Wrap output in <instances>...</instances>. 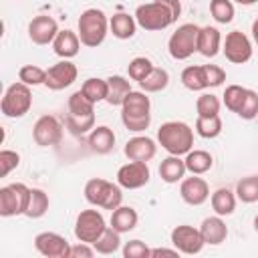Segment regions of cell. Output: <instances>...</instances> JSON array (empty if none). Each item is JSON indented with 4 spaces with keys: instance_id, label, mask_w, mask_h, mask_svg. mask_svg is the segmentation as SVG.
Listing matches in <instances>:
<instances>
[{
    "instance_id": "obj_1",
    "label": "cell",
    "mask_w": 258,
    "mask_h": 258,
    "mask_svg": "<svg viewBox=\"0 0 258 258\" xmlns=\"http://www.w3.org/2000/svg\"><path fill=\"white\" fill-rule=\"evenodd\" d=\"M135 20L143 30L155 32L165 30L181 16V2L179 0H153L147 4H139L135 10Z\"/></svg>"
},
{
    "instance_id": "obj_2",
    "label": "cell",
    "mask_w": 258,
    "mask_h": 258,
    "mask_svg": "<svg viewBox=\"0 0 258 258\" xmlns=\"http://www.w3.org/2000/svg\"><path fill=\"white\" fill-rule=\"evenodd\" d=\"M157 143L169 155H185L194 147V129L183 121H165L157 129Z\"/></svg>"
},
{
    "instance_id": "obj_3",
    "label": "cell",
    "mask_w": 258,
    "mask_h": 258,
    "mask_svg": "<svg viewBox=\"0 0 258 258\" xmlns=\"http://www.w3.org/2000/svg\"><path fill=\"white\" fill-rule=\"evenodd\" d=\"M77 28L81 42L89 48H97L99 44H103L109 32V18L101 8H87L81 12Z\"/></svg>"
},
{
    "instance_id": "obj_4",
    "label": "cell",
    "mask_w": 258,
    "mask_h": 258,
    "mask_svg": "<svg viewBox=\"0 0 258 258\" xmlns=\"http://www.w3.org/2000/svg\"><path fill=\"white\" fill-rule=\"evenodd\" d=\"M85 200L91 206L113 212L123 204V191L119 183L107 181L103 177H91L85 183Z\"/></svg>"
},
{
    "instance_id": "obj_5",
    "label": "cell",
    "mask_w": 258,
    "mask_h": 258,
    "mask_svg": "<svg viewBox=\"0 0 258 258\" xmlns=\"http://www.w3.org/2000/svg\"><path fill=\"white\" fill-rule=\"evenodd\" d=\"M30 107H32V91L26 83L16 81L4 91L0 109L6 117H10V119L24 117L30 111Z\"/></svg>"
},
{
    "instance_id": "obj_6",
    "label": "cell",
    "mask_w": 258,
    "mask_h": 258,
    "mask_svg": "<svg viewBox=\"0 0 258 258\" xmlns=\"http://www.w3.org/2000/svg\"><path fill=\"white\" fill-rule=\"evenodd\" d=\"M30 200V187L26 183H10L0 187V216L12 218V216H24Z\"/></svg>"
},
{
    "instance_id": "obj_7",
    "label": "cell",
    "mask_w": 258,
    "mask_h": 258,
    "mask_svg": "<svg viewBox=\"0 0 258 258\" xmlns=\"http://www.w3.org/2000/svg\"><path fill=\"white\" fill-rule=\"evenodd\" d=\"M198 32H200V26L191 24V22L177 26V30L167 40V50H169L171 58L185 60L194 52H198Z\"/></svg>"
},
{
    "instance_id": "obj_8",
    "label": "cell",
    "mask_w": 258,
    "mask_h": 258,
    "mask_svg": "<svg viewBox=\"0 0 258 258\" xmlns=\"http://www.w3.org/2000/svg\"><path fill=\"white\" fill-rule=\"evenodd\" d=\"M107 222L99 210H83L75 220V236L81 242L93 244L105 232Z\"/></svg>"
},
{
    "instance_id": "obj_9",
    "label": "cell",
    "mask_w": 258,
    "mask_h": 258,
    "mask_svg": "<svg viewBox=\"0 0 258 258\" xmlns=\"http://www.w3.org/2000/svg\"><path fill=\"white\" fill-rule=\"evenodd\" d=\"M169 238H171L173 248H177L179 254H187V256L200 254L204 250V246H206L200 228H194V226H187V224L175 226L171 230V236Z\"/></svg>"
},
{
    "instance_id": "obj_10",
    "label": "cell",
    "mask_w": 258,
    "mask_h": 258,
    "mask_svg": "<svg viewBox=\"0 0 258 258\" xmlns=\"http://www.w3.org/2000/svg\"><path fill=\"white\" fill-rule=\"evenodd\" d=\"M32 139L38 147H54L62 139V123L54 115H42L32 127Z\"/></svg>"
},
{
    "instance_id": "obj_11",
    "label": "cell",
    "mask_w": 258,
    "mask_h": 258,
    "mask_svg": "<svg viewBox=\"0 0 258 258\" xmlns=\"http://www.w3.org/2000/svg\"><path fill=\"white\" fill-rule=\"evenodd\" d=\"M226 58L234 64H244L252 58V42L242 30H232L226 34L224 46H222Z\"/></svg>"
},
{
    "instance_id": "obj_12",
    "label": "cell",
    "mask_w": 258,
    "mask_h": 258,
    "mask_svg": "<svg viewBox=\"0 0 258 258\" xmlns=\"http://www.w3.org/2000/svg\"><path fill=\"white\" fill-rule=\"evenodd\" d=\"M151 171L147 161H129L119 167L117 171V183L125 189H139L149 183Z\"/></svg>"
},
{
    "instance_id": "obj_13",
    "label": "cell",
    "mask_w": 258,
    "mask_h": 258,
    "mask_svg": "<svg viewBox=\"0 0 258 258\" xmlns=\"http://www.w3.org/2000/svg\"><path fill=\"white\" fill-rule=\"evenodd\" d=\"M79 77L77 67L71 62V58H62L56 64L46 69V81L44 87H48L50 91H62L67 87H71Z\"/></svg>"
},
{
    "instance_id": "obj_14",
    "label": "cell",
    "mask_w": 258,
    "mask_h": 258,
    "mask_svg": "<svg viewBox=\"0 0 258 258\" xmlns=\"http://www.w3.org/2000/svg\"><path fill=\"white\" fill-rule=\"evenodd\" d=\"M34 248L38 254H42L46 258H69V252H71V244L67 242V238L56 232L36 234Z\"/></svg>"
},
{
    "instance_id": "obj_15",
    "label": "cell",
    "mask_w": 258,
    "mask_h": 258,
    "mask_svg": "<svg viewBox=\"0 0 258 258\" xmlns=\"http://www.w3.org/2000/svg\"><path fill=\"white\" fill-rule=\"evenodd\" d=\"M56 34H58V24L48 14H38V16H34L28 22V38L34 44H38V46L52 44V40L56 38Z\"/></svg>"
},
{
    "instance_id": "obj_16",
    "label": "cell",
    "mask_w": 258,
    "mask_h": 258,
    "mask_svg": "<svg viewBox=\"0 0 258 258\" xmlns=\"http://www.w3.org/2000/svg\"><path fill=\"white\" fill-rule=\"evenodd\" d=\"M179 196L187 206H202L210 198V185L204 177L191 173V177H183L179 183Z\"/></svg>"
},
{
    "instance_id": "obj_17",
    "label": "cell",
    "mask_w": 258,
    "mask_h": 258,
    "mask_svg": "<svg viewBox=\"0 0 258 258\" xmlns=\"http://www.w3.org/2000/svg\"><path fill=\"white\" fill-rule=\"evenodd\" d=\"M123 153L129 161H151L157 153V145L147 135H135L125 143Z\"/></svg>"
},
{
    "instance_id": "obj_18",
    "label": "cell",
    "mask_w": 258,
    "mask_h": 258,
    "mask_svg": "<svg viewBox=\"0 0 258 258\" xmlns=\"http://www.w3.org/2000/svg\"><path fill=\"white\" fill-rule=\"evenodd\" d=\"M151 115V101L145 91H131L123 105H121V117H149Z\"/></svg>"
},
{
    "instance_id": "obj_19",
    "label": "cell",
    "mask_w": 258,
    "mask_h": 258,
    "mask_svg": "<svg viewBox=\"0 0 258 258\" xmlns=\"http://www.w3.org/2000/svg\"><path fill=\"white\" fill-rule=\"evenodd\" d=\"M200 232H202L204 242L210 244V246H220L228 238V226L222 220V216H218V214L210 216V218H204V222L200 226Z\"/></svg>"
},
{
    "instance_id": "obj_20",
    "label": "cell",
    "mask_w": 258,
    "mask_h": 258,
    "mask_svg": "<svg viewBox=\"0 0 258 258\" xmlns=\"http://www.w3.org/2000/svg\"><path fill=\"white\" fill-rule=\"evenodd\" d=\"M222 50V34L216 26H200L198 32V52L206 58H214Z\"/></svg>"
},
{
    "instance_id": "obj_21",
    "label": "cell",
    "mask_w": 258,
    "mask_h": 258,
    "mask_svg": "<svg viewBox=\"0 0 258 258\" xmlns=\"http://www.w3.org/2000/svg\"><path fill=\"white\" fill-rule=\"evenodd\" d=\"M81 38L77 32L64 28V30H58L56 38L52 40V48L54 52L60 56V58H73L79 54V48H81Z\"/></svg>"
},
{
    "instance_id": "obj_22",
    "label": "cell",
    "mask_w": 258,
    "mask_h": 258,
    "mask_svg": "<svg viewBox=\"0 0 258 258\" xmlns=\"http://www.w3.org/2000/svg\"><path fill=\"white\" fill-rule=\"evenodd\" d=\"M89 147L95 153H99V155L111 153L113 147H115V133H113V129L107 127V125L93 127L91 133H89Z\"/></svg>"
},
{
    "instance_id": "obj_23",
    "label": "cell",
    "mask_w": 258,
    "mask_h": 258,
    "mask_svg": "<svg viewBox=\"0 0 258 258\" xmlns=\"http://www.w3.org/2000/svg\"><path fill=\"white\" fill-rule=\"evenodd\" d=\"M137 20L135 16L127 14V12H117L109 18V30L113 32L115 38L119 40H129L135 36V30H137Z\"/></svg>"
},
{
    "instance_id": "obj_24",
    "label": "cell",
    "mask_w": 258,
    "mask_h": 258,
    "mask_svg": "<svg viewBox=\"0 0 258 258\" xmlns=\"http://www.w3.org/2000/svg\"><path fill=\"white\" fill-rule=\"evenodd\" d=\"M137 222H139V216H137L135 208L121 204L117 210L111 212L109 226H111L113 230H117L119 234H127V232H131V230H135Z\"/></svg>"
},
{
    "instance_id": "obj_25",
    "label": "cell",
    "mask_w": 258,
    "mask_h": 258,
    "mask_svg": "<svg viewBox=\"0 0 258 258\" xmlns=\"http://www.w3.org/2000/svg\"><path fill=\"white\" fill-rule=\"evenodd\" d=\"M185 173H187V167L181 155H169L159 163V177L165 183H177L185 177Z\"/></svg>"
},
{
    "instance_id": "obj_26",
    "label": "cell",
    "mask_w": 258,
    "mask_h": 258,
    "mask_svg": "<svg viewBox=\"0 0 258 258\" xmlns=\"http://www.w3.org/2000/svg\"><path fill=\"white\" fill-rule=\"evenodd\" d=\"M236 191L228 189V187H218L212 196H210V202H212V210L218 214V216H232L234 210H236Z\"/></svg>"
},
{
    "instance_id": "obj_27",
    "label": "cell",
    "mask_w": 258,
    "mask_h": 258,
    "mask_svg": "<svg viewBox=\"0 0 258 258\" xmlns=\"http://www.w3.org/2000/svg\"><path fill=\"white\" fill-rule=\"evenodd\" d=\"M107 85H109L107 103H109L111 107H121L123 101H125V97L133 91V89H131V83H129L125 77H121V75H111V77L107 79Z\"/></svg>"
},
{
    "instance_id": "obj_28",
    "label": "cell",
    "mask_w": 258,
    "mask_h": 258,
    "mask_svg": "<svg viewBox=\"0 0 258 258\" xmlns=\"http://www.w3.org/2000/svg\"><path fill=\"white\" fill-rule=\"evenodd\" d=\"M183 161H185L187 171H189V173H196V175L208 173V171L212 169V165H214L212 153H208V151H204V149H191V151H187Z\"/></svg>"
},
{
    "instance_id": "obj_29",
    "label": "cell",
    "mask_w": 258,
    "mask_h": 258,
    "mask_svg": "<svg viewBox=\"0 0 258 258\" xmlns=\"http://www.w3.org/2000/svg\"><path fill=\"white\" fill-rule=\"evenodd\" d=\"M48 206H50V202H48L46 191L40 187H30V200H28V208H26L24 216L30 220H38L48 212Z\"/></svg>"
},
{
    "instance_id": "obj_30",
    "label": "cell",
    "mask_w": 258,
    "mask_h": 258,
    "mask_svg": "<svg viewBox=\"0 0 258 258\" xmlns=\"http://www.w3.org/2000/svg\"><path fill=\"white\" fill-rule=\"evenodd\" d=\"M93 248L97 250V254H115L119 248H121V234L117 230H113L111 226L105 228V232L99 236L97 242H93Z\"/></svg>"
},
{
    "instance_id": "obj_31",
    "label": "cell",
    "mask_w": 258,
    "mask_h": 258,
    "mask_svg": "<svg viewBox=\"0 0 258 258\" xmlns=\"http://www.w3.org/2000/svg\"><path fill=\"white\" fill-rule=\"evenodd\" d=\"M64 127L75 137H81L85 133H91V129L95 127V113H91V115H73V113H67Z\"/></svg>"
},
{
    "instance_id": "obj_32",
    "label": "cell",
    "mask_w": 258,
    "mask_h": 258,
    "mask_svg": "<svg viewBox=\"0 0 258 258\" xmlns=\"http://www.w3.org/2000/svg\"><path fill=\"white\" fill-rule=\"evenodd\" d=\"M181 83L189 91H204L208 89L206 85V75H204V64H191L181 71Z\"/></svg>"
},
{
    "instance_id": "obj_33",
    "label": "cell",
    "mask_w": 258,
    "mask_h": 258,
    "mask_svg": "<svg viewBox=\"0 0 258 258\" xmlns=\"http://www.w3.org/2000/svg\"><path fill=\"white\" fill-rule=\"evenodd\" d=\"M167 85H169V73L165 69H159V67H153V71L139 83L141 91H145V93H159Z\"/></svg>"
},
{
    "instance_id": "obj_34",
    "label": "cell",
    "mask_w": 258,
    "mask_h": 258,
    "mask_svg": "<svg viewBox=\"0 0 258 258\" xmlns=\"http://www.w3.org/2000/svg\"><path fill=\"white\" fill-rule=\"evenodd\" d=\"M236 198L244 204L258 202V175H246L236 183Z\"/></svg>"
},
{
    "instance_id": "obj_35",
    "label": "cell",
    "mask_w": 258,
    "mask_h": 258,
    "mask_svg": "<svg viewBox=\"0 0 258 258\" xmlns=\"http://www.w3.org/2000/svg\"><path fill=\"white\" fill-rule=\"evenodd\" d=\"M81 91L93 101V103H101V101H107V93H109V85H107V79H99V77H91L83 83Z\"/></svg>"
},
{
    "instance_id": "obj_36",
    "label": "cell",
    "mask_w": 258,
    "mask_h": 258,
    "mask_svg": "<svg viewBox=\"0 0 258 258\" xmlns=\"http://www.w3.org/2000/svg\"><path fill=\"white\" fill-rule=\"evenodd\" d=\"M196 133L204 139H216L222 133V119L216 117H198L196 119Z\"/></svg>"
},
{
    "instance_id": "obj_37",
    "label": "cell",
    "mask_w": 258,
    "mask_h": 258,
    "mask_svg": "<svg viewBox=\"0 0 258 258\" xmlns=\"http://www.w3.org/2000/svg\"><path fill=\"white\" fill-rule=\"evenodd\" d=\"M210 14L220 24H230L234 20V2L232 0H210Z\"/></svg>"
},
{
    "instance_id": "obj_38",
    "label": "cell",
    "mask_w": 258,
    "mask_h": 258,
    "mask_svg": "<svg viewBox=\"0 0 258 258\" xmlns=\"http://www.w3.org/2000/svg\"><path fill=\"white\" fill-rule=\"evenodd\" d=\"M220 107H222L220 99L212 93H202L196 101L198 117H216V115H220Z\"/></svg>"
},
{
    "instance_id": "obj_39",
    "label": "cell",
    "mask_w": 258,
    "mask_h": 258,
    "mask_svg": "<svg viewBox=\"0 0 258 258\" xmlns=\"http://www.w3.org/2000/svg\"><path fill=\"white\" fill-rule=\"evenodd\" d=\"M67 107H69V113H73V115H91V113H95V103L83 91H75L69 97Z\"/></svg>"
},
{
    "instance_id": "obj_40",
    "label": "cell",
    "mask_w": 258,
    "mask_h": 258,
    "mask_svg": "<svg viewBox=\"0 0 258 258\" xmlns=\"http://www.w3.org/2000/svg\"><path fill=\"white\" fill-rule=\"evenodd\" d=\"M151 71H153V62H151L147 56H135V58L127 64L129 79H131V81H137V83H141Z\"/></svg>"
},
{
    "instance_id": "obj_41",
    "label": "cell",
    "mask_w": 258,
    "mask_h": 258,
    "mask_svg": "<svg viewBox=\"0 0 258 258\" xmlns=\"http://www.w3.org/2000/svg\"><path fill=\"white\" fill-rule=\"evenodd\" d=\"M18 81L26 83L28 87H36V85H44L46 81V71L36 67V64H24L18 71Z\"/></svg>"
},
{
    "instance_id": "obj_42",
    "label": "cell",
    "mask_w": 258,
    "mask_h": 258,
    "mask_svg": "<svg viewBox=\"0 0 258 258\" xmlns=\"http://www.w3.org/2000/svg\"><path fill=\"white\" fill-rule=\"evenodd\" d=\"M222 97H224L226 109L238 115V111H240V107L244 103V97H246V89L240 87V85H230V87H226V91H224Z\"/></svg>"
},
{
    "instance_id": "obj_43",
    "label": "cell",
    "mask_w": 258,
    "mask_h": 258,
    "mask_svg": "<svg viewBox=\"0 0 258 258\" xmlns=\"http://www.w3.org/2000/svg\"><path fill=\"white\" fill-rule=\"evenodd\" d=\"M256 115H258V93L252 91V89H246V97H244V103L238 111V117L246 119V121H252Z\"/></svg>"
},
{
    "instance_id": "obj_44",
    "label": "cell",
    "mask_w": 258,
    "mask_h": 258,
    "mask_svg": "<svg viewBox=\"0 0 258 258\" xmlns=\"http://www.w3.org/2000/svg\"><path fill=\"white\" fill-rule=\"evenodd\" d=\"M123 258H151V248L141 240H129L123 246Z\"/></svg>"
},
{
    "instance_id": "obj_45",
    "label": "cell",
    "mask_w": 258,
    "mask_h": 258,
    "mask_svg": "<svg viewBox=\"0 0 258 258\" xmlns=\"http://www.w3.org/2000/svg\"><path fill=\"white\" fill-rule=\"evenodd\" d=\"M18 165H20V155L16 151H12V149H2L0 151V173H2V177H6Z\"/></svg>"
},
{
    "instance_id": "obj_46",
    "label": "cell",
    "mask_w": 258,
    "mask_h": 258,
    "mask_svg": "<svg viewBox=\"0 0 258 258\" xmlns=\"http://www.w3.org/2000/svg\"><path fill=\"white\" fill-rule=\"evenodd\" d=\"M204 75L208 87H220L226 81V71L218 64H204Z\"/></svg>"
},
{
    "instance_id": "obj_47",
    "label": "cell",
    "mask_w": 258,
    "mask_h": 258,
    "mask_svg": "<svg viewBox=\"0 0 258 258\" xmlns=\"http://www.w3.org/2000/svg\"><path fill=\"white\" fill-rule=\"evenodd\" d=\"M121 123L125 125V129L133 131V133H141L149 127L151 123V115L149 117H121Z\"/></svg>"
},
{
    "instance_id": "obj_48",
    "label": "cell",
    "mask_w": 258,
    "mask_h": 258,
    "mask_svg": "<svg viewBox=\"0 0 258 258\" xmlns=\"http://www.w3.org/2000/svg\"><path fill=\"white\" fill-rule=\"evenodd\" d=\"M97 254V250L93 248V244H87V242H77L71 246V252H69V258H93Z\"/></svg>"
},
{
    "instance_id": "obj_49",
    "label": "cell",
    "mask_w": 258,
    "mask_h": 258,
    "mask_svg": "<svg viewBox=\"0 0 258 258\" xmlns=\"http://www.w3.org/2000/svg\"><path fill=\"white\" fill-rule=\"evenodd\" d=\"M177 254H179L177 248H153L151 250V258H155V256H177Z\"/></svg>"
},
{
    "instance_id": "obj_50",
    "label": "cell",
    "mask_w": 258,
    "mask_h": 258,
    "mask_svg": "<svg viewBox=\"0 0 258 258\" xmlns=\"http://www.w3.org/2000/svg\"><path fill=\"white\" fill-rule=\"evenodd\" d=\"M252 38H254L256 48H258V20H254V22H252Z\"/></svg>"
},
{
    "instance_id": "obj_51",
    "label": "cell",
    "mask_w": 258,
    "mask_h": 258,
    "mask_svg": "<svg viewBox=\"0 0 258 258\" xmlns=\"http://www.w3.org/2000/svg\"><path fill=\"white\" fill-rule=\"evenodd\" d=\"M236 4H242V6H252V4H256L258 0H234Z\"/></svg>"
},
{
    "instance_id": "obj_52",
    "label": "cell",
    "mask_w": 258,
    "mask_h": 258,
    "mask_svg": "<svg viewBox=\"0 0 258 258\" xmlns=\"http://www.w3.org/2000/svg\"><path fill=\"white\" fill-rule=\"evenodd\" d=\"M254 230H256V232H258V216H256V218H254Z\"/></svg>"
},
{
    "instance_id": "obj_53",
    "label": "cell",
    "mask_w": 258,
    "mask_h": 258,
    "mask_svg": "<svg viewBox=\"0 0 258 258\" xmlns=\"http://www.w3.org/2000/svg\"><path fill=\"white\" fill-rule=\"evenodd\" d=\"M256 20H258V16H256Z\"/></svg>"
}]
</instances>
